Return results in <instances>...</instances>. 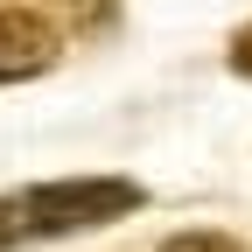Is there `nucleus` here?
<instances>
[{"instance_id":"nucleus-1","label":"nucleus","mask_w":252,"mask_h":252,"mask_svg":"<svg viewBox=\"0 0 252 252\" xmlns=\"http://www.w3.org/2000/svg\"><path fill=\"white\" fill-rule=\"evenodd\" d=\"M140 210V182H119V175H84V182H42V189H21L14 217H21V238H63V231H91V224H112V217Z\"/></svg>"},{"instance_id":"nucleus-2","label":"nucleus","mask_w":252,"mask_h":252,"mask_svg":"<svg viewBox=\"0 0 252 252\" xmlns=\"http://www.w3.org/2000/svg\"><path fill=\"white\" fill-rule=\"evenodd\" d=\"M63 56L56 21L35 7H0V84H28Z\"/></svg>"},{"instance_id":"nucleus-3","label":"nucleus","mask_w":252,"mask_h":252,"mask_svg":"<svg viewBox=\"0 0 252 252\" xmlns=\"http://www.w3.org/2000/svg\"><path fill=\"white\" fill-rule=\"evenodd\" d=\"M161 252H245L238 238H224V231H175Z\"/></svg>"},{"instance_id":"nucleus-4","label":"nucleus","mask_w":252,"mask_h":252,"mask_svg":"<svg viewBox=\"0 0 252 252\" xmlns=\"http://www.w3.org/2000/svg\"><path fill=\"white\" fill-rule=\"evenodd\" d=\"M21 245V217H14V196H0V252Z\"/></svg>"},{"instance_id":"nucleus-5","label":"nucleus","mask_w":252,"mask_h":252,"mask_svg":"<svg viewBox=\"0 0 252 252\" xmlns=\"http://www.w3.org/2000/svg\"><path fill=\"white\" fill-rule=\"evenodd\" d=\"M231 70L252 77V28H238V35H231Z\"/></svg>"}]
</instances>
